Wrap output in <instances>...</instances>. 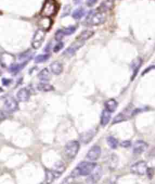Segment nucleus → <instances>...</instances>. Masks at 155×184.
I'll return each instance as SVG.
<instances>
[{
	"mask_svg": "<svg viewBox=\"0 0 155 184\" xmlns=\"http://www.w3.org/2000/svg\"><path fill=\"white\" fill-rule=\"evenodd\" d=\"M105 20H106L105 12L98 8L97 10H92L89 12L83 22V24L87 27L98 26L105 23Z\"/></svg>",
	"mask_w": 155,
	"mask_h": 184,
	"instance_id": "f257e3e1",
	"label": "nucleus"
},
{
	"mask_svg": "<svg viewBox=\"0 0 155 184\" xmlns=\"http://www.w3.org/2000/svg\"><path fill=\"white\" fill-rule=\"evenodd\" d=\"M96 167H97L96 163L82 161L71 172L70 176L72 178H76L80 176H89Z\"/></svg>",
	"mask_w": 155,
	"mask_h": 184,
	"instance_id": "f03ea898",
	"label": "nucleus"
},
{
	"mask_svg": "<svg viewBox=\"0 0 155 184\" xmlns=\"http://www.w3.org/2000/svg\"><path fill=\"white\" fill-rule=\"evenodd\" d=\"M58 11V5L55 0H45L41 14L44 17H52Z\"/></svg>",
	"mask_w": 155,
	"mask_h": 184,
	"instance_id": "7ed1b4c3",
	"label": "nucleus"
},
{
	"mask_svg": "<svg viewBox=\"0 0 155 184\" xmlns=\"http://www.w3.org/2000/svg\"><path fill=\"white\" fill-rule=\"evenodd\" d=\"M80 149V143L76 140L68 142L65 147V153L69 159H74L77 155Z\"/></svg>",
	"mask_w": 155,
	"mask_h": 184,
	"instance_id": "20e7f679",
	"label": "nucleus"
},
{
	"mask_svg": "<svg viewBox=\"0 0 155 184\" xmlns=\"http://www.w3.org/2000/svg\"><path fill=\"white\" fill-rule=\"evenodd\" d=\"M45 31L44 30L39 29L35 32L34 37L32 39V47L34 50H38L43 45V43L45 40Z\"/></svg>",
	"mask_w": 155,
	"mask_h": 184,
	"instance_id": "39448f33",
	"label": "nucleus"
},
{
	"mask_svg": "<svg viewBox=\"0 0 155 184\" xmlns=\"http://www.w3.org/2000/svg\"><path fill=\"white\" fill-rule=\"evenodd\" d=\"M130 170L132 174H136V175H145L147 171V163L143 161L136 162V164L131 166Z\"/></svg>",
	"mask_w": 155,
	"mask_h": 184,
	"instance_id": "423d86ee",
	"label": "nucleus"
},
{
	"mask_svg": "<svg viewBox=\"0 0 155 184\" xmlns=\"http://www.w3.org/2000/svg\"><path fill=\"white\" fill-rule=\"evenodd\" d=\"M4 105L6 110L10 112H14L18 109V102L11 96H8L5 98Z\"/></svg>",
	"mask_w": 155,
	"mask_h": 184,
	"instance_id": "0eeeda50",
	"label": "nucleus"
},
{
	"mask_svg": "<svg viewBox=\"0 0 155 184\" xmlns=\"http://www.w3.org/2000/svg\"><path fill=\"white\" fill-rule=\"evenodd\" d=\"M101 154V149L98 145H94L92 147L86 155V158L90 161H97Z\"/></svg>",
	"mask_w": 155,
	"mask_h": 184,
	"instance_id": "6e6552de",
	"label": "nucleus"
},
{
	"mask_svg": "<svg viewBox=\"0 0 155 184\" xmlns=\"http://www.w3.org/2000/svg\"><path fill=\"white\" fill-rule=\"evenodd\" d=\"M148 145L142 140H138L133 145V153L135 155H141L147 150Z\"/></svg>",
	"mask_w": 155,
	"mask_h": 184,
	"instance_id": "1a4fd4ad",
	"label": "nucleus"
},
{
	"mask_svg": "<svg viewBox=\"0 0 155 184\" xmlns=\"http://www.w3.org/2000/svg\"><path fill=\"white\" fill-rule=\"evenodd\" d=\"M102 175V169L100 167H97V168H95V170L89 175V177L87 178V182L91 183H97Z\"/></svg>",
	"mask_w": 155,
	"mask_h": 184,
	"instance_id": "9d476101",
	"label": "nucleus"
},
{
	"mask_svg": "<svg viewBox=\"0 0 155 184\" xmlns=\"http://www.w3.org/2000/svg\"><path fill=\"white\" fill-rule=\"evenodd\" d=\"M85 43H83V42H80L78 40H76L74 44H72L70 46H69L68 48L64 52V55L66 56H72L74 55V54L76 53V52L79 49L81 48L83 45H84Z\"/></svg>",
	"mask_w": 155,
	"mask_h": 184,
	"instance_id": "9b49d317",
	"label": "nucleus"
},
{
	"mask_svg": "<svg viewBox=\"0 0 155 184\" xmlns=\"http://www.w3.org/2000/svg\"><path fill=\"white\" fill-rule=\"evenodd\" d=\"M65 168H66V166H65V165L62 161H58L54 165V167L52 169V171L56 179H58L65 172Z\"/></svg>",
	"mask_w": 155,
	"mask_h": 184,
	"instance_id": "f8f14e48",
	"label": "nucleus"
},
{
	"mask_svg": "<svg viewBox=\"0 0 155 184\" xmlns=\"http://www.w3.org/2000/svg\"><path fill=\"white\" fill-rule=\"evenodd\" d=\"M129 114H132V112H130V109L129 108H127L123 112H120L115 118H114V121L113 124H117L120 122L125 121L129 118Z\"/></svg>",
	"mask_w": 155,
	"mask_h": 184,
	"instance_id": "ddd939ff",
	"label": "nucleus"
},
{
	"mask_svg": "<svg viewBox=\"0 0 155 184\" xmlns=\"http://www.w3.org/2000/svg\"><path fill=\"white\" fill-rule=\"evenodd\" d=\"M38 24H39L40 29L44 30L45 31H47V30H49V29L51 28V27H52V21L49 17H44V16H43V18L39 19Z\"/></svg>",
	"mask_w": 155,
	"mask_h": 184,
	"instance_id": "4468645a",
	"label": "nucleus"
},
{
	"mask_svg": "<svg viewBox=\"0 0 155 184\" xmlns=\"http://www.w3.org/2000/svg\"><path fill=\"white\" fill-rule=\"evenodd\" d=\"M30 92L27 90V88H22L17 93V98L18 101L22 102V103H25V102H27L30 99Z\"/></svg>",
	"mask_w": 155,
	"mask_h": 184,
	"instance_id": "2eb2a0df",
	"label": "nucleus"
},
{
	"mask_svg": "<svg viewBox=\"0 0 155 184\" xmlns=\"http://www.w3.org/2000/svg\"><path fill=\"white\" fill-rule=\"evenodd\" d=\"M94 35V31L91 30H85L81 32V34L76 38V40L80 42H83L85 43V41L88 40L89 39H90L92 36Z\"/></svg>",
	"mask_w": 155,
	"mask_h": 184,
	"instance_id": "dca6fc26",
	"label": "nucleus"
},
{
	"mask_svg": "<svg viewBox=\"0 0 155 184\" xmlns=\"http://www.w3.org/2000/svg\"><path fill=\"white\" fill-rule=\"evenodd\" d=\"M95 131L94 130H89L87 131V132L83 133L82 134H80V139L81 141V143H88L92 139L93 136H95Z\"/></svg>",
	"mask_w": 155,
	"mask_h": 184,
	"instance_id": "f3484780",
	"label": "nucleus"
},
{
	"mask_svg": "<svg viewBox=\"0 0 155 184\" xmlns=\"http://www.w3.org/2000/svg\"><path fill=\"white\" fill-rule=\"evenodd\" d=\"M50 68L52 72L55 75H59L63 71V65L59 61H54L51 64Z\"/></svg>",
	"mask_w": 155,
	"mask_h": 184,
	"instance_id": "a211bd4d",
	"label": "nucleus"
},
{
	"mask_svg": "<svg viewBox=\"0 0 155 184\" xmlns=\"http://www.w3.org/2000/svg\"><path fill=\"white\" fill-rule=\"evenodd\" d=\"M117 106H118L117 102H116L115 99H113L107 100V101L105 102V108L111 113L115 112L116 108H117Z\"/></svg>",
	"mask_w": 155,
	"mask_h": 184,
	"instance_id": "6ab92c4d",
	"label": "nucleus"
},
{
	"mask_svg": "<svg viewBox=\"0 0 155 184\" xmlns=\"http://www.w3.org/2000/svg\"><path fill=\"white\" fill-rule=\"evenodd\" d=\"M142 63V60L141 58H138V59H135L133 61L132 65V71H133V74L132 76V80L135 79L136 76L137 75L138 70H139L140 67H141Z\"/></svg>",
	"mask_w": 155,
	"mask_h": 184,
	"instance_id": "aec40b11",
	"label": "nucleus"
},
{
	"mask_svg": "<svg viewBox=\"0 0 155 184\" xmlns=\"http://www.w3.org/2000/svg\"><path fill=\"white\" fill-rule=\"evenodd\" d=\"M109 111H107V109H105L101 113V125L105 127L106 126L107 124L109 123L110 121L111 118V114Z\"/></svg>",
	"mask_w": 155,
	"mask_h": 184,
	"instance_id": "412c9836",
	"label": "nucleus"
},
{
	"mask_svg": "<svg viewBox=\"0 0 155 184\" xmlns=\"http://www.w3.org/2000/svg\"><path fill=\"white\" fill-rule=\"evenodd\" d=\"M27 63V61H25V62H23L21 64H13V65H12L9 67V71L13 74H18L20 71L22 70L23 67H25Z\"/></svg>",
	"mask_w": 155,
	"mask_h": 184,
	"instance_id": "4be33fe9",
	"label": "nucleus"
},
{
	"mask_svg": "<svg viewBox=\"0 0 155 184\" xmlns=\"http://www.w3.org/2000/svg\"><path fill=\"white\" fill-rule=\"evenodd\" d=\"M37 90L39 91H41V92H51V91L54 90V88L53 86L49 84V83H43V82H42V83H38Z\"/></svg>",
	"mask_w": 155,
	"mask_h": 184,
	"instance_id": "5701e85b",
	"label": "nucleus"
},
{
	"mask_svg": "<svg viewBox=\"0 0 155 184\" xmlns=\"http://www.w3.org/2000/svg\"><path fill=\"white\" fill-rule=\"evenodd\" d=\"M85 13V9L83 8V7H79V8L75 9V10L73 12L72 17L75 20H80L81 19L83 16H84Z\"/></svg>",
	"mask_w": 155,
	"mask_h": 184,
	"instance_id": "b1692460",
	"label": "nucleus"
},
{
	"mask_svg": "<svg viewBox=\"0 0 155 184\" xmlns=\"http://www.w3.org/2000/svg\"><path fill=\"white\" fill-rule=\"evenodd\" d=\"M38 78L40 80V81H49L51 78V74L49 72L48 68H44L38 74Z\"/></svg>",
	"mask_w": 155,
	"mask_h": 184,
	"instance_id": "393cba45",
	"label": "nucleus"
},
{
	"mask_svg": "<svg viewBox=\"0 0 155 184\" xmlns=\"http://www.w3.org/2000/svg\"><path fill=\"white\" fill-rule=\"evenodd\" d=\"M118 163V158L117 156L116 155H112L110 156V158H108V166L110 168L114 170V169L116 168V165H117Z\"/></svg>",
	"mask_w": 155,
	"mask_h": 184,
	"instance_id": "a878e982",
	"label": "nucleus"
},
{
	"mask_svg": "<svg viewBox=\"0 0 155 184\" xmlns=\"http://www.w3.org/2000/svg\"><path fill=\"white\" fill-rule=\"evenodd\" d=\"M54 180H56L53 172L52 170H45V181L48 183H53Z\"/></svg>",
	"mask_w": 155,
	"mask_h": 184,
	"instance_id": "bb28decb",
	"label": "nucleus"
},
{
	"mask_svg": "<svg viewBox=\"0 0 155 184\" xmlns=\"http://www.w3.org/2000/svg\"><path fill=\"white\" fill-rule=\"evenodd\" d=\"M107 142L109 146H110L112 149H115L117 148L118 146L117 139H115L114 137H113V136H108V137L107 138Z\"/></svg>",
	"mask_w": 155,
	"mask_h": 184,
	"instance_id": "cd10ccee",
	"label": "nucleus"
},
{
	"mask_svg": "<svg viewBox=\"0 0 155 184\" xmlns=\"http://www.w3.org/2000/svg\"><path fill=\"white\" fill-rule=\"evenodd\" d=\"M50 58V55L49 54H42L39 55L35 58V63H43L46 61Z\"/></svg>",
	"mask_w": 155,
	"mask_h": 184,
	"instance_id": "c85d7f7f",
	"label": "nucleus"
},
{
	"mask_svg": "<svg viewBox=\"0 0 155 184\" xmlns=\"http://www.w3.org/2000/svg\"><path fill=\"white\" fill-rule=\"evenodd\" d=\"M32 52H31L30 50H28L27 51V52H23V53H21L20 55L19 56H18V58H19L20 60H21V61H23V60H25V61H28V59H30L32 58Z\"/></svg>",
	"mask_w": 155,
	"mask_h": 184,
	"instance_id": "c756f323",
	"label": "nucleus"
},
{
	"mask_svg": "<svg viewBox=\"0 0 155 184\" xmlns=\"http://www.w3.org/2000/svg\"><path fill=\"white\" fill-rule=\"evenodd\" d=\"M63 30L64 32H65V36H70L76 32V27L75 26H69L66 27V28L63 29Z\"/></svg>",
	"mask_w": 155,
	"mask_h": 184,
	"instance_id": "7c9ffc66",
	"label": "nucleus"
},
{
	"mask_svg": "<svg viewBox=\"0 0 155 184\" xmlns=\"http://www.w3.org/2000/svg\"><path fill=\"white\" fill-rule=\"evenodd\" d=\"M65 36V32H64V30L63 29H61V30H58L56 31L55 35H54V38H55V40L60 42L62 39H63Z\"/></svg>",
	"mask_w": 155,
	"mask_h": 184,
	"instance_id": "2f4dec72",
	"label": "nucleus"
},
{
	"mask_svg": "<svg viewBox=\"0 0 155 184\" xmlns=\"http://www.w3.org/2000/svg\"><path fill=\"white\" fill-rule=\"evenodd\" d=\"M70 5H65V6L64 7V8H63V12H62L61 17H65V16L68 15L69 13H70Z\"/></svg>",
	"mask_w": 155,
	"mask_h": 184,
	"instance_id": "473e14b6",
	"label": "nucleus"
},
{
	"mask_svg": "<svg viewBox=\"0 0 155 184\" xmlns=\"http://www.w3.org/2000/svg\"><path fill=\"white\" fill-rule=\"evenodd\" d=\"M63 47H64V43H62V42L60 41L59 43H57V44L54 45V47L53 49L54 52H58L60 50L63 49Z\"/></svg>",
	"mask_w": 155,
	"mask_h": 184,
	"instance_id": "72a5a7b5",
	"label": "nucleus"
},
{
	"mask_svg": "<svg viewBox=\"0 0 155 184\" xmlns=\"http://www.w3.org/2000/svg\"><path fill=\"white\" fill-rule=\"evenodd\" d=\"M98 2V0H86V5L88 7H92L93 5L96 4V3Z\"/></svg>",
	"mask_w": 155,
	"mask_h": 184,
	"instance_id": "f704fd0d",
	"label": "nucleus"
},
{
	"mask_svg": "<svg viewBox=\"0 0 155 184\" xmlns=\"http://www.w3.org/2000/svg\"><path fill=\"white\" fill-rule=\"evenodd\" d=\"M120 145H121L122 147H124V148H129V147L131 145V142L126 140V141L122 142L121 144H120Z\"/></svg>",
	"mask_w": 155,
	"mask_h": 184,
	"instance_id": "c9c22d12",
	"label": "nucleus"
},
{
	"mask_svg": "<svg viewBox=\"0 0 155 184\" xmlns=\"http://www.w3.org/2000/svg\"><path fill=\"white\" fill-rule=\"evenodd\" d=\"M153 69H155V65H151V66L147 67V69H145V70L143 71V73H142V76L145 75V74H147V73H148L149 71H150L153 70Z\"/></svg>",
	"mask_w": 155,
	"mask_h": 184,
	"instance_id": "e433bc0d",
	"label": "nucleus"
},
{
	"mask_svg": "<svg viewBox=\"0 0 155 184\" xmlns=\"http://www.w3.org/2000/svg\"><path fill=\"white\" fill-rule=\"evenodd\" d=\"M2 82H3V84L4 86H8L11 83L12 81H11V80L7 79V78H3V79L2 80Z\"/></svg>",
	"mask_w": 155,
	"mask_h": 184,
	"instance_id": "4c0bfd02",
	"label": "nucleus"
},
{
	"mask_svg": "<svg viewBox=\"0 0 155 184\" xmlns=\"http://www.w3.org/2000/svg\"><path fill=\"white\" fill-rule=\"evenodd\" d=\"M146 174H147V176H148V177L150 178V179H151V178L153 177V174H154L152 169H151V168H147V171Z\"/></svg>",
	"mask_w": 155,
	"mask_h": 184,
	"instance_id": "58836bf2",
	"label": "nucleus"
},
{
	"mask_svg": "<svg viewBox=\"0 0 155 184\" xmlns=\"http://www.w3.org/2000/svg\"><path fill=\"white\" fill-rule=\"evenodd\" d=\"M74 3H75V4H80V3H81L82 2V0H74Z\"/></svg>",
	"mask_w": 155,
	"mask_h": 184,
	"instance_id": "ea45409f",
	"label": "nucleus"
}]
</instances>
